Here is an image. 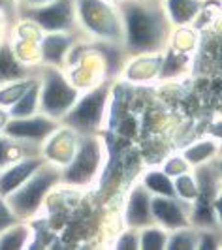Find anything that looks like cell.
Masks as SVG:
<instances>
[{"mask_svg":"<svg viewBox=\"0 0 222 250\" xmlns=\"http://www.w3.org/2000/svg\"><path fill=\"white\" fill-rule=\"evenodd\" d=\"M61 126L59 121L51 119L44 113H34L30 117H21V119H8V123L4 125L2 132L4 136L15 139V141H23V143H32V145H44L45 139Z\"/></svg>","mask_w":222,"mask_h":250,"instance_id":"ba28073f","label":"cell"},{"mask_svg":"<svg viewBox=\"0 0 222 250\" xmlns=\"http://www.w3.org/2000/svg\"><path fill=\"white\" fill-rule=\"evenodd\" d=\"M32 228L25 220L17 222L4 233H0V250H21L32 243Z\"/></svg>","mask_w":222,"mask_h":250,"instance_id":"9a60e30c","label":"cell"},{"mask_svg":"<svg viewBox=\"0 0 222 250\" xmlns=\"http://www.w3.org/2000/svg\"><path fill=\"white\" fill-rule=\"evenodd\" d=\"M61 185V167L45 162L28 181H25L17 190L6 198L12 205L19 220H32L42 207L45 205V200L55 188Z\"/></svg>","mask_w":222,"mask_h":250,"instance_id":"3957f363","label":"cell"},{"mask_svg":"<svg viewBox=\"0 0 222 250\" xmlns=\"http://www.w3.org/2000/svg\"><path fill=\"white\" fill-rule=\"evenodd\" d=\"M219 171H221V177H222V164H221V169H219Z\"/></svg>","mask_w":222,"mask_h":250,"instance_id":"f1b7e54d","label":"cell"},{"mask_svg":"<svg viewBox=\"0 0 222 250\" xmlns=\"http://www.w3.org/2000/svg\"><path fill=\"white\" fill-rule=\"evenodd\" d=\"M170 237V231H166L160 226L153 224L139 229V249L143 250H160L166 249V243Z\"/></svg>","mask_w":222,"mask_h":250,"instance_id":"d6986e66","label":"cell"},{"mask_svg":"<svg viewBox=\"0 0 222 250\" xmlns=\"http://www.w3.org/2000/svg\"><path fill=\"white\" fill-rule=\"evenodd\" d=\"M106 164V145L96 134L77 138L72 160L61 167V185L68 188H89L98 181Z\"/></svg>","mask_w":222,"mask_h":250,"instance_id":"7a4b0ae2","label":"cell"},{"mask_svg":"<svg viewBox=\"0 0 222 250\" xmlns=\"http://www.w3.org/2000/svg\"><path fill=\"white\" fill-rule=\"evenodd\" d=\"M186 169H188V164L185 162V158H183V156H175V158H172L170 162L166 164L164 173L173 177V175H181V173H185Z\"/></svg>","mask_w":222,"mask_h":250,"instance_id":"d4e9b609","label":"cell"},{"mask_svg":"<svg viewBox=\"0 0 222 250\" xmlns=\"http://www.w3.org/2000/svg\"><path fill=\"white\" fill-rule=\"evenodd\" d=\"M155 2H162V0H155Z\"/></svg>","mask_w":222,"mask_h":250,"instance_id":"f546056e","label":"cell"},{"mask_svg":"<svg viewBox=\"0 0 222 250\" xmlns=\"http://www.w3.org/2000/svg\"><path fill=\"white\" fill-rule=\"evenodd\" d=\"M115 249H139V229L126 228V231L117 239Z\"/></svg>","mask_w":222,"mask_h":250,"instance_id":"cb8c5ba5","label":"cell"},{"mask_svg":"<svg viewBox=\"0 0 222 250\" xmlns=\"http://www.w3.org/2000/svg\"><path fill=\"white\" fill-rule=\"evenodd\" d=\"M141 185L147 188L151 194L155 196H168V198H177L175 196V187H173V181L170 175H166L164 171H147L143 179H141Z\"/></svg>","mask_w":222,"mask_h":250,"instance_id":"ac0fdd59","label":"cell"},{"mask_svg":"<svg viewBox=\"0 0 222 250\" xmlns=\"http://www.w3.org/2000/svg\"><path fill=\"white\" fill-rule=\"evenodd\" d=\"M51 0H19V6H26V8H32V6H42V4H47Z\"/></svg>","mask_w":222,"mask_h":250,"instance_id":"4316f807","label":"cell"},{"mask_svg":"<svg viewBox=\"0 0 222 250\" xmlns=\"http://www.w3.org/2000/svg\"><path fill=\"white\" fill-rule=\"evenodd\" d=\"M8 119H10V115H8V111L0 107V132H2V128H4V125L8 123Z\"/></svg>","mask_w":222,"mask_h":250,"instance_id":"83f0119b","label":"cell"},{"mask_svg":"<svg viewBox=\"0 0 222 250\" xmlns=\"http://www.w3.org/2000/svg\"><path fill=\"white\" fill-rule=\"evenodd\" d=\"M77 26L108 43H123V23L119 10L106 0H75Z\"/></svg>","mask_w":222,"mask_h":250,"instance_id":"5b68a950","label":"cell"},{"mask_svg":"<svg viewBox=\"0 0 222 250\" xmlns=\"http://www.w3.org/2000/svg\"><path fill=\"white\" fill-rule=\"evenodd\" d=\"M40 79V113L61 123L64 115L74 107L77 98L81 96L79 87L68 79L62 68L57 66H42L38 70Z\"/></svg>","mask_w":222,"mask_h":250,"instance_id":"277c9868","label":"cell"},{"mask_svg":"<svg viewBox=\"0 0 222 250\" xmlns=\"http://www.w3.org/2000/svg\"><path fill=\"white\" fill-rule=\"evenodd\" d=\"M17 15L36 26L40 32H77L75 0H51L42 6H19Z\"/></svg>","mask_w":222,"mask_h":250,"instance_id":"52a82bcc","label":"cell"},{"mask_svg":"<svg viewBox=\"0 0 222 250\" xmlns=\"http://www.w3.org/2000/svg\"><path fill=\"white\" fill-rule=\"evenodd\" d=\"M34 74H38V72L28 70L25 62L19 61V57L15 55V51L10 43H0V85L23 79V77H30Z\"/></svg>","mask_w":222,"mask_h":250,"instance_id":"4fadbf2b","label":"cell"},{"mask_svg":"<svg viewBox=\"0 0 222 250\" xmlns=\"http://www.w3.org/2000/svg\"><path fill=\"white\" fill-rule=\"evenodd\" d=\"M192 203L181 201L179 198H168V196H155L151 198V213L155 224L164 228L166 231L183 229L192 224L190 213L186 211Z\"/></svg>","mask_w":222,"mask_h":250,"instance_id":"9c48e42d","label":"cell"},{"mask_svg":"<svg viewBox=\"0 0 222 250\" xmlns=\"http://www.w3.org/2000/svg\"><path fill=\"white\" fill-rule=\"evenodd\" d=\"M38 79L36 75H30V77H23V79H17V81H10V83H4L0 85V107L2 109H10L15 102L19 100L23 94H25L28 88L32 87V83Z\"/></svg>","mask_w":222,"mask_h":250,"instance_id":"e0dca14e","label":"cell"},{"mask_svg":"<svg viewBox=\"0 0 222 250\" xmlns=\"http://www.w3.org/2000/svg\"><path fill=\"white\" fill-rule=\"evenodd\" d=\"M164 12L173 25H186L200 13V0H164Z\"/></svg>","mask_w":222,"mask_h":250,"instance_id":"5bb4252c","label":"cell"},{"mask_svg":"<svg viewBox=\"0 0 222 250\" xmlns=\"http://www.w3.org/2000/svg\"><path fill=\"white\" fill-rule=\"evenodd\" d=\"M17 222H21L19 216L15 214V211L12 209V205L8 203V200L4 196H0V233H4L6 229H10Z\"/></svg>","mask_w":222,"mask_h":250,"instance_id":"603a6c76","label":"cell"},{"mask_svg":"<svg viewBox=\"0 0 222 250\" xmlns=\"http://www.w3.org/2000/svg\"><path fill=\"white\" fill-rule=\"evenodd\" d=\"M75 32H45V36L40 40V61L45 66L64 68V62L74 49Z\"/></svg>","mask_w":222,"mask_h":250,"instance_id":"7c38bea8","label":"cell"},{"mask_svg":"<svg viewBox=\"0 0 222 250\" xmlns=\"http://www.w3.org/2000/svg\"><path fill=\"white\" fill-rule=\"evenodd\" d=\"M108 104H110V85L104 81L96 87H90L83 96H79L74 107L64 115L61 123L72 128L79 136L96 134L106 119Z\"/></svg>","mask_w":222,"mask_h":250,"instance_id":"8992f818","label":"cell"},{"mask_svg":"<svg viewBox=\"0 0 222 250\" xmlns=\"http://www.w3.org/2000/svg\"><path fill=\"white\" fill-rule=\"evenodd\" d=\"M151 198L153 194L141 183L136 185L126 196V207H124V224L132 229H143L153 226V213H151Z\"/></svg>","mask_w":222,"mask_h":250,"instance_id":"8fae6325","label":"cell"},{"mask_svg":"<svg viewBox=\"0 0 222 250\" xmlns=\"http://www.w3.org/2000/svg\"><path fill=\"white\" fill-rule=\"evenodd\" d=\"M38 111H40V79H36L32 87L8 109V115L10 119H21V117H30Z\"/></svg>","mask_w":222,"mask_h":250,"instance_id":"2e32d148","label":"cell"},{"mask_svg":"<svg viewBox=\"0 0 222 250\" xmlns=\"http://www.w3.org/2000/svg\"><path fill=\"white\" fill-rule=\"evenodd\" d=\"M44 164L45 158L42 154H32L19 158L17 162H12L4 169H0V196L8 198L13 190H17L25 181L34 175Z\"/></svg>","mask_w":222,"mask_h":250,"instance_id":"30bf717a","label":"cell"},{"mask_svg":"<svg viewBox=\"0 0 222 250\" xmlns=\"http://www.w3.org/2000/svg\"><path fill=\"white\" fill-rule=\"evenodd\" d=\"M175 187V196L179 198L181 201H186V203H194L198 198V185L196 179L188 173H181L177 177V181L173 183Z\"/></svg>","mask_w":222,"mask_h":250,"instance_id":"44dd1931","label":"cell"},{"mask_svg":"<svg viewBox=\"0 0 222 250\" xmlns=\"http://www.w3.org/2000/svg\"><path fill=\"white\" fill-rule=\"evenodd\" d=\"M166 249H170V250L198 249V233H194V231L188 229V228L170 231V237H168V243H166Z\"/></svg>","mask_w":222,"mask_h":250,"instance_id":"7402d4cb","label":"cell"},{"mask_svg":"<svg viewBox=\"0 0 222 250\" xmlns=\"http://www.w3.org/2000/svg\"><path fill=\"white\" fill-rule=\"evenodd\" d=\"M213 213H215V220L222 226V190L213 200Z\"/></svg>","mask_w":222,"mask_h":250,"instance_id":"484cf974","label":"cell"},{"mask_svg":"<svg viewBox=\"0 0 222 250\" xmlns=\"http://www.w3.org/2000/svg\"><path fill=\"white\" fill-rule=\"evenodd\" d=\"M217 154V143L215 141H200L194 143L192 147L183 152V158L186 164H192V166H201V164H207L211 158H215Z\"/></svg>","mask_w":222,"mask_h":250,"instance_id":"ffe728a7","label":"cell"},{"mask_svg":"<svg viewBox=\"0 0 222 250\" xmlns=\"http://www.w3.org/2000/svg\"><path fill=\"white\" fill-rule=\"evenodd\" d=\"M123 23V45L130 55L145 57L166 47L170 40V19L164 6L155 0H123L119 6Z\"/></svg>","mask_w":222,"mask_h":250,"instance_id":"6da1fadb","label":"cell"}]
</instances>
